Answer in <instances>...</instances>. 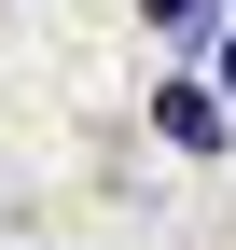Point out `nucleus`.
<instances>
[{
	"mask_svg": "<svg viewBox=\"0 0 236 250\" xmlns=\"http://www.w3.org/2000/svg\"><path fill=\"white\" fill-rule=\"evenodd\" d=\"M153 125H167L181 153H222V98H209V83H167V98H153Z\"/></svg>",
	"mask_w": 236,
	"mask_h": 250,
	"instance_id": "obj_1",
	"label": "nucleus"
},
{
	"mask_svg": "<svg viewBox=\"0 0 236 250\" xmlns=\"http://www.w3.org/2000/svg\"><path fill=\"white\" fill-rule=\"evenodd\" d=\"M222 83H236V42H222Z\"/></svg>",
	"mask_w": 236,
	"mask_h": 250,
	"instance_id": "obj_3",
	"label": "nucleus"
},
{
	"mask_svg": "<svg viewBox=\"0 0 236 250\" xmlns=\"http://www.w3.org/2000/svg\"><path fill=\"white\" fill-rule=\"evenodd\" d=\"M139 14H153V28H167V42H195V28H209V14H222V0H139Z\"/></svg>",
	"mask_w": 236,
	"mask_h": 250,
	"instance_id": "obj_2",
	"label": "nucleus"
}]
</instances>
